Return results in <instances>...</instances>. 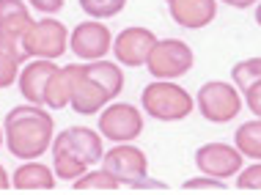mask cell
I'll return each mask as SVG.
<instances>
[{"mask_svg":"<svg viewBox=\"0 0 261 195\" xmlns=\"http://www.w3.org/2000/svg\"><path fill=\"white\" fill-rule=\"evenodd\" d=\"M55 135V121L41 104H17L6 113L3 121V146L17 159H39L50 151Z\"/></svg>","mask_w":261,"mask_h":195,"instance_id":"cell-1","label":"cell"},{"mask_svg":"<svg viewBox=\"0 0 261 195\" xmlns=\"http://www.w3.org/2000/svg\"><path fill=\"white\" fill-rule=\"evenodd\" d=\"M140 107H143L146 116H151L154 121H185V118L193 113L195 99L190 96L179 82L173 80H154L143 88L140 94Z\"/></svg>","mask_w":261,"mask_h":195,"instance_id":"cell-2","label":"cell"},{"mask_svg":"<svg viewBox=\"0 0 261 195\" xmlns=\"http://www.w3.org/2000/svg\"><path fill=\"white\" fill-rule=\"evenodd\" d=\"M102 168H108L121 184L132 187V190H165V184L151 182L149 179V157L132 143H116L110 151L102 154Z\"/></svg>","mask_w":261,"mask_h":195,"instance_id":"cell-3","label":"cell"},{"mask_svg":"<svg viewBox=\"0 0 261 195\" xmlns=\"http://www.w3.org/2000/svg\"><path fill=\"white\" fill-rule=\"evenodd\" d=\"M242 96L234 82L225 80H209L203 82L195 94V107L209 124H228L242 113Z\"/></svg>","mask_w":261,"mask_h":195,"instance_id":"cell-4","label":"cell"},{"mask_svg":"<svg viewBox=\"0 0 261 195\" xmlns=\"http://www.w3.org/2000/svg\"><path fill=\"white\" fill-rule=\"evenodd\" d=\"M193 64L195 55L190 44H185L181 39H157L143 66L154 80H179L193 69Z\"/></svg>","mask_w":261,"mask_h":195,"instance_id":"cell-5","label":"cell"},{"mask_svg":"<svg viewBox=\"0 0 261 195\" xmlns=\"http://www.w3.org/2000/svg\"><path fill=\"white\" fill-rule=\"evenodd\" d=\"M69 50V27L55 17L33 19V25L22 36V52L25 58H61Z\"/></svg>","mask_w":261,"mask_h":195,"instance_id":"cell-6","label":"cell"},{"mask_svg":"<svg viewBox=\"0 0 261 195\" xmlns=\"http://www.w3.org/2000/svg\"><path fill=\"white\" fill-rule=\"evenodd\" d=\"M99 135L110 143H132L143 135V113L138 104L129 102H110L99 110Z\"/></svg>","mask_w":261,"mask_h":195,"instance_id":"cell-7","label":"cell"},{"mask_svg":"<svg viewBox=\"0 0 261 195\" xmlns=\"http://www.w3.org/2000/svg\"><path fill=\"white\" fill-rule=\"evenodd\" d=\"M61 72L66 77V88H69V107L77 116H96L110 102L102 88L86 74L83 64H66L61 66Z\"/></svg>","mask_w":261,"mask_h":195,"instance_id":"cell-8","label":"cell"},{"mask_svg":"<svg viewBox=\"0 0 261 195\" xmlns=\"http://www.w3.org/2000/svg\"><path fill=\"white\" fill-rule=\"evenodd\" d=\"M245 165V157L237 146H228V143H206L195 151V168L201 173H206L212 179H234Z\"/></svg>","mask_w":261,"mask_h":195,"instance_id":"cell-9","label":"cell"},{"mask_svg":"<svg viewBox=\"0 0 261 195\" xmlns=\"http://www.w3.org/2000/svg\"><path fill=\"white\" fill-rule=\"evenodd\" d=\"M110 47H113V33L99 19H86V22L74 25V31L69 33V50H72L74 58L99 61L110 52Z\"/></svg>","mask_w":261,"mask_h":195,"instance_id":"cell-10","label":"cell"},{"mask_svg":"<svg viewBox=\"0 0 261 195\" xmlns=\"http://www.w3.org/2000/svg\"><path fill=\"white\" fill-rule=\"evenodd\" d=\"M154 44H157L154 31L140 27V25H129L113 39L110 50H113V55H116V64H121V66H143Z\"/></svg>","mask_w":261,"mask_h":195,"instance_id":"cell-11","label":"cell"},{"mask_svg":"<svg viewBox=\"0 0 261 195\" xmlns=\"http://www.w3.org/2000/svg\"><path fill=\"white\" fill-rule=\"evenodd\" d=\"M55 141H61V146L74 154L83 165L94 168L96 162H102V154H105V137L99 132H94L91 127H69L55 135Z\"/></svg>","mask_w":261,"mask_h":195,"instance_id":"cell-12","label":"cell"},{"mask_svg":"<svg viewBox=\"0 0 261 195\" xmlns=\"http://www.w3.org/2000/svg\"><path fill=\"white\" fill-rule=\"evenodd\" d=\"M171 19L187 31H201L215 22L217 17V0H168Z\"/></svg>","mask_w":261,"mask_h":195,"instance_id":"cell-13","label":"cell"},{"mask_svg":"<svg viewBox=\"0 0 261 195\" xmlns=\"http://www.w3.org/2000/svg\"><path fill=\"white\" fill-rule=\"evenodd\" d=\"M58 69V64L50 58H39V61H31L28 66L19 69L17 74V86H19V94H22L25 102L31 104H41L44 107V86L50 80V74Z\"/></svg>","mask_w":261,"mask_h":195,"instance_id":"cell-14","label":"cell"},{"mask_svg":"<svg viewBox=\"0 0 261 195\" xmlns=\"http://www.w3.org/2000/svg\"><path fill=\"white\" fill-rule=\"evenodd\" d=\"M55 173L53 168L36 162V159H22L17 171L11 173V187L14 190H22V192H47L55 190Z\"/></svg>","mask_w":261,"mask_h":195,"instance_id":"cell-15","label":"cell"},{"mask_svg":"<svg viewBox=\"0 0 261 195\" xmlns=\"http://www.w3.org/2000/svg\"><path fill=\"white\" fill-rule=\"evenodd\" d=\"M83 69H86L88 77L105 91V96H108L110 102L118 99V94L124 91V72H121V64L99 58V61H86V64H83Z\"/></svg>","mask_w":261,"mask_h":195,"instance_id":"cell-16","label":"cell"},{"mask_svg":"<svg viewBox=\"0 0 261 195\" xmlns=\"http://www.w3.org/2000/svg\"><path fill=\"white\" fill-rule=\"evenodd\" d=\"M22 61H25L22 39L9 36V33L0 31V88H9L11 82H17Z\"/></svg>","mask_w":261,"mask_h":195,"instance_id":"cell-17","label":"cell"},{"mask_svg":"<svg viewBox=\"0 0 261 195\" xmlns=\"http://www.w3.org/2000/svg\"><path fill=\"white\" fill-rule=\"evenodd\" d=\"M31 25H33V17L25 0H0V31L3 33L22 39Z\"/></svg>","mask_w":261,"mask_h":195,"instance_id":"cell-18","label":"cell"},{"mask_svg":"<svg viewBox=\"0 0 261 195\" xmlns=\"http://www.w3.org/2000/svg\"><path fill=\"white\" fill-rule=\"evenodd\" d=\"M50 149H53V173H55V179H61V182H74L77 176H83V173L88 171V165H83L74 154H69V151L61 146V141H55V135H53Z\"/></svg>","mask_w":261,"mask_h":195,"instance_id":"cell-19","label":"cell"},{"mask_svg":"<svg viewBox=\"0 0 261 195\" xmlns=\"http://www.w3.org/2000/svg\"><path fill=\"white\" fill-rule=\"evenodd\" d=\"M234 146L242 151V157L261 159V118L248 121V124H239V129L234 135Z\"/></svg>","mask_w":261,"mask_h":195,"instance_id":"cell-20","label":"cell"},{"mask_svg":"<svg viewBox=\"0 0 261 195\" xmlns=\"http://www.w3.org/2000/svg\"><path fill=\"white\" fill-rule=\"evenodd\" d=\"M72 184H74V190H102V192L118 190V187H121V182H118L108 168H99V171H91L88 168L83 176H77Z\"/></svg>","mask_w":261,"mask_h":195,"instance_id":"cell-21","label":"cell"},{"mask_svg":"<svg viewBox=\"0 0 261 195\" xmlns=\"http://www.w3.org/2000/svg\"><path fill=\"white\" fill-rule=\"evenodd\" d=\"M44 107H50V110L69 107V88H66V77H63L61 66L50 74V80L44 86Z\"/></svg>","mask_w":261,"mask_h":195,"instance_id":"cell-22","label":"cell"},{"mask_svg":"<svg viewBox=\"0 0 261 195\" xmlns=\"http://www.w3.org/2000/svg\"><path fill=\"white\" fill-rule=\"evenodd\" d=\"M83 14H88L91 19H110L116 14L124 11L126 0H77Z\"/></svg>","mask_w":261,"mask_h":195,"instance_id":"cell-23","label":"cell"},{"mask_svg":"<svg viewBox=\"0 0 261 195\" xmlns=\"http://www.w3.org/2000/svg\"><path fill=\"white\" fill-rule=\"evenodd\" d=\"M231 80H234L237 88H248L253 82L261 80V58H248V61H239V64L231 69Z\"/></svg>","mask_w":261,"mask_h":195,"instance_id":"cell-24","label":"cell"},{"mask_svg":"<svg viewBox=\"0 0 261 195\" xmlns=\"http://www.w3.org/2000/svg\"><path fill=\"white\" fill-rule=\"evenodd\" d=\"M237 187H239V190H256V192H261V159L256 165H250V168H245V165H242V171L237 173Z\"/></svg>","mask_w":261,"mask_h":195,"instance_id":"cell-25","label":"cell"},{"mask_svg":"<svg viewBox=\"0 0 261 195\" xmlns=\"http://www.w3.org/2000/svg\"><path fill=\"white\" fill-rule=\"evenodd\" d=\"M225 182L223 179H212L206 173H201L198 179H187L185 182V190H223Z\"/></svg>","mask_w":261,"mask_h":195,"instance_id":"cell-26","label":"cell"},{"mask_svg":"<svg viewBox=\"0 0 261 195\" xmlns=\"http://www.w3.org/2000/svg\"><path fill=\"white\" fill-rule=\"evenodd\" d=\"M242 102L250 107V113H253V116L261 118V80L245 88V99H242Z\"/></svg>","mask_w":261,"mask_h":195,"instance_id":"cell-27","label":"cell"},{"mask_svg":"<svg viewBox=\"0 0 261 195\" xmlns=\"http://www.w3.org/2000/svg\"><path fill=\"white\" fill-rule=\"evenodd\" d=\"M28 6L33 11L44 14V17H53V14H58L63 9V0H28Z\"/></svg>","mask_w":261,"mask_h":195,"instance_id":"cell-28","label":"cell"},{"mask_svg":"<svg viewBox=\"0 0 261 195\" xmlns=\"http://www.w3.org/2000/svg\"><path fill=\"white\" fill-rule=\"evenodd\" d=\"M220 3L231 6V9H250V6L258 3V0H220Z\"/></svg>","mask_w":261,"mask_h":195,"instance_id":"cell-29","label":"cell"},{"mask_svg":"<svg viewBox=\"0 0 261 195\" xmlns=\"http://www.w3.org/2000/svg\"><path fill=\"white\" fill-rule=\"evenodd\" d=\"M9 184H11V179H9V171L0 165V190H9Z\"/></svg>","mask_w":261,"mask_h":195,"instance_id":"cell-30","label":"cell"},{"mask_svg":"<svg viewBox=\"0 0 261 195\" xmlns=\"http://www.w3.org/2000/svg\"><path fill=\"white\" fill-rule=\"evenodd\" d=\"M256 22L261 25V3H258V9H256Z\"/></svg>","mask_w":261,"mask_h":195,"instance_id":"cell-31","label":"cell"},{"mask_svg":"<svg viewBox=\"0 0 261 195\" xmlns=\"http://www.w3.org/2000/svg\"><path fill=\"white\" fill-rule=\"evenodd\" d=\"M0 149H3V127H0Z\"/></svg>","mask_w":261,"mask_h":195,"instance_id":"cell-32","label":"cell"},{"mask_svg":"<svg viewBox=\"0 0 261 195\" xmlns=\"http://www.w3.org/2000/svg\"><path fill=\"white\" fill-rule=\"evenodd\" d=\"M165 3H168V0H165Z\"/></svg>","mask_w":261,"mask_h":195,"instance_id":"cell-33","label":"cell"}]
</instances>
